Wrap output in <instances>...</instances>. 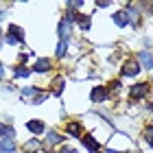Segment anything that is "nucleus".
I'll return each mask as SVG.
<instances>
[{
  "instance_id": "obj_1",
  "label": "nucleus",
  "mask_w": 153,
  "mask_h": 153,
  "mask_svg": "<svg viewBox=\"0 0 153 153\" xmlns=\"http://www.w3.org/2000/svg\"><path fill=\"white\" fill-rule=\"evenodd\" d=\"M140 70H142V68H140V64H138L136 59H127V61L123 64L120 74H123V76H136V74H140Z\"/></svg>"
},
{
  "instance_id": "obj_2",
  "label": "nucleus",
  "mask_w": 153,
  "mask_h": 153,
  "mask_svg": "<svg viewBox=\"0 0 153 153\" xmlns=\"http://www.w3.org/2000/svg\"><path fill=\"white\" fill-rule=\"evenodd\" d=\"M90 99H92V103H105L109 99V92L105 85H96L92 88V92H90Z\"/></svg>"
},
{
  "instance_id": "obj_3",
  "label": "nucleus",
  "mask_w": 153,
  "mask_h": 153,
  "mask_svg": "<svg viewBox=\"0 0 153 153\" xmlns=\"http://www.w3.org/2000/svg\"><path fill=\"white\" fill-rule=\"evenodd\" d=\"M79 140H81V144H83V147H85L90 153H101V144H99V140H94V138L90 136V134L81 136Z\"/></svg>"
},
{
  "instance_id": "obj_4",
  "label": "nucleus",
  "mask_w": 153,
  "mask_h": 153,
  "mask_svg": "<svg viewBox=\"0 0 153 153\" xmlns=\"http://www.w3.org/2000/svg\"><path fill=\"white\" fill-rule=\"evenodd\" d=\"M149 94V83H136V85H131V92H129V96L134 101H138V99H144V96Z\"/></svg>"
},
{
  "instance_id": "obj_5",
  "label": "nucleus",
  "mask_w": 153,
  "mask_h": 153,
  "mask_svg": "<svg viewBox=\"0 0 153 153\" xmlns=\"http://www.w3.org/2000/svg\"><path fill=\"white\" fill-rule=\"evenodd\" d=\"M26 131L39 136V134L46 131V125H44V120H39V118H33V120H26Z\"/></svg>"
},
{
  "instance_id": "obj_6",
  "label": "nucleus",
  "mask_w": 153,
  "mask_h": 153,
  "mask_svg": "<svg viewBox=\"0 0 153 153\" xmlns=\"http://www.w3.org/2000/svg\"><path fill=\"white\" fill-rule=\"evenodd\" d=\"M138 64H140V68H153V53L149 51H140L138 53Z\"/></svg>"
},
{
  "instance_id": "obj_7",
  "label": "nucleus",
  "mask_w": 153,
  "mask_h": 153,
  "mask_svg": "<svg viewBox=\"0 0 153 153\" xmlns=\"http://www.w3.org/2000/svg\"><path fill=\"white\" fill-rule=\"evenodd\" d=\"M66 138L59 134V131H55V129H51V131H46V144H51V147H55V144H61Z\"/></svg>"
},
{
  "instance_id": "obj_8",
  "label": "nucleus",
  "mask_w": 153,
  "mask_h": 153,
  "mask_svg": "<svg viewBox=\"0 0 153 153\" xmlns=\"http://www.w3.org/2000/svg\"><path fill=\"white\" fill-rule=\"evenodd\" d=\"M31 70H33V72H39V74L48 72V70H51V59H46V57L37 59V61H35V66H33Z\"/></svg>"
},
{
  "instance_id": "obj_9",
  "label": "nucleus",
  "mask_w": 153,
  "mask_h": 153,
  "mask_svg": "<svg viewBox=\"0 0 153 153\" xmlns=\"http://www.w3.org/2000/svg\"><path fill=\"white\" fill-rule=\"evenodd\" d=\"M51 85H53V88H51V94H55V96H61V92H64V85H66L64 76H55Z\"/></svg>"
},
{
  "instance_id": "obj_10",
  "label": "nucleus",
  "mask_w": 153,
  "mask_h": 153,
  "mask_svg": "<svg viewBox=\"0 0 153 153\" xmlns=\"http://www.w3.org/2000/svg\"><path fill=\"white\" fill-rule=\"evenodd\" d=\"M7 35H11L13 39H18L20 44H22V42H24V29H22V26H18V24H11L9 31H7Z\"/></svg>"
},
{
  "instance_id": "obj_11",
  "label": "nucleus",
  "mask_w": 153,
  "mask_h": 153,
  "mask_svg": "<svg viewBox=\"0 0 153 153\" xmlns=\"http://www.w3.org/2000/svg\"><path fill=\"white\" fill-rule=\"evenodd\" d=\"M39 149H42V144H39L37 138H31V140H26V142L22 144V151H24V153H37Z\"/></svg>"
},
{
  "instance_id": "obj_12",
  "label": "nucleus",
  "mask_w": 153,
  "mask_h": 153,
  "mask_svg": "<svg viewBox=\"0 0 153 153\" xmlns=\"http://www.w3.org/2000/svg\"><path fill=\"white\" fill-rule=\"evenodd\" d=\"M70 24L68 22H64V20H61L59 22V26H57V33H59V42H68V37H70Z\"/></svg>"
},
{
  "instance_id": "obj_13",
  "label": "nucleus",
  "mask_w": 153,
  "mask_h": 153,
  "mask_svg": "<svg viewBox=\"0 0 153 153\" xmlns=\"http://www.w3.org/2000/svg\"><path fill=\"white\" fill-rule=\"evenodd\" d=\"M112 20H114V24H116V26H127V24H129V16H127V11H116L114 16H112Z\"/></svg>"
},
{
  "instance_id": "obj_14",
  "label": "nucleus",
  "mask_w": 153,
  "mask_h": 153,
  "mask_svg": "<svg viewBox=\"0 0 153 153\" xmlns=\"http://www.w3.org/2000/svg\"><path fill=\"white\" fill-rule=\"evenodd\" d=\"M76 24H79L81 31H90V26H92V18L85 16V13H79V16H76Z\"/></svg>"
},
{
  "instance_id": "obj_15",
  "label": "nucleus",
  "mask_w": 153,
  "mask_h": 153,
  "mask_svg": "<svg viewBox=\"0 0 153 153\" xmlns=\"http://www.w3.org/2000/svg\"><path fill=\"white\" fill-rule=\"evenodd\" d=\"M16 151V142L11 138H0V153H13Z\"/></svg>"
},
{
  "instance_id": "obj_16",
  "label": "nucleus",
  "mask_w": 153,
  "mask_h": 153,
  "mask_svg": "<svg viewBox=\"0 0 153 153\" xmlns=\"http://www.w3.org/2000/svg\"><path fill=\"white\" fill-rule=\"evenodd\" d=\"M66 134H70L74 138H81V123H68L66 125Z\"/></svg>"
},
{
  "instance_id": "obj_17",
  "label": "nucleus",
  "mask_w": 153,
  "mask_h": 153,
  "mask_svg": "<svg viewBox=\"0 0 153 153\" xmlns=\"http://www.w3.org/2000/svg\"><path fill=\"white\" fill-rule=\"evenodd\" d=\"M13 74H16V79H26V76L33 74V70H31L29 66H18L16 70H13Z\"/></svg>"
},
{
  "instance_id": "obj_18",
  "label": "nucleus",
  "mask_w": 153,
  "mask_h": 153,
  "mask_svg": "<svg viewBox=\"0 0 153 153\" xmlns=\"http://www.w3.org/2000/svg\"><path fill=\"white\" fill-rule=\"evenodd\" d=\"M0 138H11V140H13V138H16V129L0 123Z\"/></svg>"
},
{
  "instance_id": "obj_19",
  "label": "nucleus",
  "mask_w": 153,
  "mask_h": 153,
  "mask_svg": "<svg viewBox=\"0 0 153 153\" xmlns=\"http://www.w3.org/2000/svg\"><path fill=\"white\" fill-rule=\"evenodd\" d=\"M37 94H39V88H29V85H26V88H22V96H24V99H26V96L35 99Z\"/></svg>"
},
{
  "instance_id": "obj_20",
  "label": "nucleus",
  "mask_w": 153,
  "mask_h": 153,
  "mask_svg": "<svg viewBox=\"0 0 153 153\" xmlns=\"http://www.w3.org/2000/svg\"><path fill=\"white\" fill-rule=\"evenodd\" d=\"M76 16H79V13H76L74 9H68V11H66V16H64V22H68V24H72L74 20H76Z\"/></svg>"
},
{
  "instance_id": "obj_21",
  "label": "nucleus",
  "mask_w": 153,
  "mask_h": 153,
  "mask_svg": "<svg viewBox=\"0 0 153 153\" xmlns=\"http://www.w3.org/2000/svg\"><path fill=\"white\" fill-rule=\"evenodd\" d=\"M142 136H144V142H147L149 147H153V127H147Z\"/></svg>"
},
{
  "instance_id": "obj_22",
  "label": "nucleus",
  "mask_w": 153,
  "mask_h": 153,
  "mask_svg": "<svg viewBox=\"0 0 153 153\" xmlns=\"http://www.w3.org/2000/svg\"><path fill=\"white\" fill-rule=\"evenodd\" d=\"M68 53V42H59L57 44V57H64Z\"/></svg>"
},
{
  "instance_id": "obj_23",
  "label": "nucleus",
  "mask_w": 153,
  "mask_h": 153,
  "mask_svg": "<svg viewBox=\"0 0 153 153\" xmlns=\"http://www.w3.org/2000/svg\"><path fill=\"white\" fill-rule=\"evenodd\" d=\"M46 99H48V94H46V92H39V94H37V96H35V99H33L31 103H33V105H42V103H44Z\"/></svg>"
},
{
  "instance_id": "obj_24",
  "label": "nucleus",
  "mask_w": 153,
  "mask_h": 153,
  "mask_svg": "<svg viewBox=\"0 0 153 153\" xmlns=\"http://www.w3.org/2000/svg\"><path fill=\"white\" fill-rule=\"evenodd\" d=\"M4 42H7L9 46H16V44H20V42H18V39H13L11 35H4Z\"/></svg>"
},
{
  "instance_id": "obj_25",
  "label": "nucleus",
  "mask_w": 153,
  "mask_h": 153,
  "mask_svg": "<svg viewBox=\"0 0 153 153\" xmlns=\"http://www.w3.org/2000/svg\"><path fill=\"white\" fill-rule=\"evenodd\" d=\"M57 153H76V149H70V147H61Z\"/></svg>"
},
{
  "instance_id": "obj_26",
  "label": "nucleus",
  "mask_w": 153,
  "mask_h": 153,
  "mask_svg": "<svg viewBox=\"0 0 153 153\" xmlns=\"http://www.w3.org/2000/svg\"><path fill=\"white\" fill-rule=\"evenodd\" d=\"M109 85H112V90H118V88H120V81L116 79V81H112V83H109Z\"/></svg>"
},
{
  "instance_id": "obj_27",
  "label": "nucleus",
  "mask_w": 153,
  "mask_h": 153,
  "mask_svg": "<svg viewBox=\"0 0 153 153\" xmlns=\"http://www.w3.org/2000/svg\"><path fill=\"white\" fill-rule=\"evenodd\" d=\"M105 153H125V151H118V149H105Z\"/></svg>"
},
{
  "instance_id": "obj_28",
  "label": "nucleus",
  "mask_w": 153,
  "mask_h": 153,
  "mask_svg": "<svg viewBox=\"0 0 153 153\" xmlns=\"http://www.w3.org/2000/svg\"><path fill=\"white\" fill-rule=\"evenodd\" d=\"M2 76H4V66L0 64V79H2Z\"/></svg>"
},
{
  "instance_id": "obj_29",
  "label": "nucleus",
  "mask_w": 153,
  "mask_h": 153,
  "mask_svg": "<svg viewBox=\"0 0 153 153\" xmlns=\"http://www.w3.org/2000/svg\"><path fill=\"white\" fill-rule=\"evenodd\" d=\"M7 18V11H0V20H4Z\"/></svg>"
},
{
  "instance_id": "obj_30",
  "label": "nucleus",
  "mask_w": 153,
  "mask_h": 153,
  "mask_svg": "<svg viewBox=\"0 0 153 153\" xmlns=\"http://www.w3.org/2000/svg\"><path fill=\"white\" fill-rule=\"evenodd\" d=\"M0 46H2V42H0Z\"/></svg>"
},
{
  "instance_id": "obj_31",
  "label": "nucleus",
  "mask_w": 153,
  "mask_h": 153,
  "mask_svg": "<svg viewBox=\"0 0 153 153\" xmlns=\"http://www.w3.org/2000/svg\"><path fill=\"white\" fill-rule=\"evenodd\" d=\"M0 35H2V31H0Z\"/></svg>"
}]
</instances>
